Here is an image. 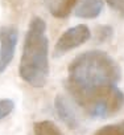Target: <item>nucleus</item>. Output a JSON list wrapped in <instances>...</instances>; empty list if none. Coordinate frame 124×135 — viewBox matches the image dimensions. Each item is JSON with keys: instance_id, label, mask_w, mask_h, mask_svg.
I'll return each mask as SVG.
<instances>
[{"instance_id": "f257e3e1", "label": "nucleus", "mask_w": 124, "mask_h": 135, "mask_svg": "<svg viewBox=\"0 0 124 135\" xmlns=\"http://www.w3.org/2000/svg\"><path fill=\"white\" fill-rule=\"evenodd\" d=\"M120 78V66L110 54L89 50L69 65L65 86L89 117L106 119L124 106V93L117 88Z\"/></svg>"}, {"instance_id": "f03ea898", "label": "nucleus", "mask_w": 124, "mask_h": 135, "mask_svg": "<svg viewBox=\"0 0 124 135\" xmlns=\"http://www.w3.org/2000/svg\"><path fill=\"white\" fill-rule=\"evenodd\" d=\"M46 24L41 17H33L25 35L23 54L20 60V77L33 88L45 86L49 77Z\"/></svg>"}, {"instance_id": "7ed1b4c3", "label": "nucleus", "mask_w": 124, "mask_h": 135, "mask_svg": "<svg viewBox=\"0 0 124 135\" xmlns=\"http://www.w3.org/2000/svg\"><path fill=\"white\" fill-rule=\"evenodd\" d=\"M90 37H91V32H90L87 25L81 24V25L71 27L68 31H65L64 33L61 35V37L57 40L53 56L55 58L62 57L68 52L75 49L77 46L83 45L86 41L90 40Z\"/></svg>"}, {"instance_id": "20e7f679", "label": "nucleus", "mask_w": 124, "mask_h": 135, "mask_svg": "<svg viewBox=\"0 0 124 135\" xmlns=\"http://www.w3.org/2000/svg\"><path fill=\"white\" fill-rule=\"evenodd\" d=\"M17 38L19 32L16 27H0V44H2V46H0V73H3L11 64L15 56Z\"/></svg>"}, {"instance_id": "39448f33", "label": "nucleus", "mask_w": 124, "mask_h": 135, "mask_svg": "<svg viewBox=\"0 0 124 135\" xmlns=\"http://www.w3.org/2000/svg\"><path fill=\"white\" fill-rule=\"evenodd\" d=\"M54 109L57 111L58 118L64 122L70 130H77L79 127V120L78 117L75 114V111L73 110L71 105L69 103V101L64 97V95H57L54 99Z\"/></svg>"}, {"instance_id": "423d86ee", "label": "nucleus", "mask_w": 124, "mask_h": 135, "mask_svg": "<svg viewBox=\"0 0 124 135\" xmlns=\"http://www.w3.org/2000/svg\"><path fill=\"white\" fill-rule=\"evenodd\" d=\"M78 0H44L48 11L57 19H65L70 15Z\"/></svg>"}, {"instance_id": "0eeeda50", "label": "nucleus", "mask_w": 124, "mask_h": 135, "mask_svg": "<svg viewBox=\"0 0 124 135\" xmlns=\"http://www.w3.org/2000/svg\"><path fill=\"white\" fill-rule=\"evenodd\" d=\"M103 9V0H81L75 7V16L82 19H95Z\"/></svg>"}, {"instance_id": "6e6552de", "label": "nucleus", "mask_w": 124, "mask_h": 135, "mask_svg": "<svg viewBox=\"0 0 124 135\" xmlns=\"http://www.w3.org/2000/svg\"><path fill=\"white\" fill-rule=\"evenodd\" d=\"M33 130H34V135H64L59 127L51 120L36 122Z\"/></svg>"}, {"instance_id": "1a4fd4ad", "label": "nucleus", "mask_w": 124, "mask_h": 135, "mask_svg": "<svg viewBox=\"0 0 124 135\" xmlns=\"http://www.w3.org/2000/svg\"><path fill=\"white\" fill-rule=\"evenodd\" d=\"M92 135H124V120L100 127Z\"/></svg>"}, {"instance_id": "9d476101", "label": "nucleus", "mask_w": 124, "mask_h": 135, "mask_svg": "<svg viewBox=\"0 0 124 135\" xmlns=\"http://www.w3.org/2000/svg\"><path fill=\"white\" fill-rule=\"evenodd\" d=\"M15 109V103L9 98H2L0 99V120L7 118Z\"/></svg>"}, {"instance_id": "9b49d317", "label": "nucleus", "mask_w": 124, "mask_h": 135, "mask_svg": "<svg viewBox=\"0 0 124 135\" xmlns=\"http://www.w3.org/2000/svg\"><path fill=\"white\" fill-rule=\"evenodd\" d=\"M112 28L108 27V25H99L96 28V40L98 42H104L107 40H110L112 37Z\"/></svg>"}, {"instance_id": "f8f14e48", "label": "nucleus", "mask_w": 124, "mask_h": 135, "mask_svg": "<svg viewBox=\"0 0 124 135\" xmlns=\"http://www.w3.org/2000/svg\"><path fill=\"white\" fill-rule=\"evenodd\" d=\"M106 2L113 11L124 17V0H106Z\"/></svg>"}]
</instances>
